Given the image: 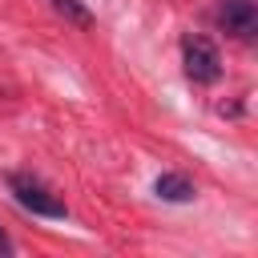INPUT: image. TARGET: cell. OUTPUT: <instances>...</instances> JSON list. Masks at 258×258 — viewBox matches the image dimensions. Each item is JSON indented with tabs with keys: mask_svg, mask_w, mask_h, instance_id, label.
Masks as SVG:
<instances>
[{
	"mask_svg": "<svg viewBox=\"0 0 258 258\" xmlns=\"http://www.w3.org/2000/svg\"><path fill=\"white\" fill-rule=\"evenodd\" d=\"M181 64L194 85H214L222 77V52L210 36H185L181 40Z\"/></svg>",
	"mask_w": 258,
	"mask_h": 258,
	"instance_id": "obj_2",
	"label": "cell"
},
{
	"mask_svg": "<svg viewBox=\"0 0 258 258\" xmlns=\"http://www.w3.org/2000/svg\"><path fill=\"white\" fill-rule=\"evenodd\" d=\"M218 20H222V28H226L230 36L250 40L254 28H258V8H254V0H222Z\"/></svg>",
	"mask_w": 258,
	"mask_h": 258,
	"instance_id": "obj_3",
	"label": "cell"
},
{
	"mask_svg": "<svg viewBox=\"0 0 258 258\" xmlns=\"http://www.w3.org/2000/svg\"><path fill=\"white\" fill-rule=\"evenodd\" d=\"M8 189H12V198H16L24 210H32L36 218H69V206H64L40 177H32V173H8Z\"/></svg>",
	"mask_w": 258,
	"mask_h": 258,
	"instance_id": "obj_1",
	"label": "cell"
},
{
	"mask_svg": "<svg viewBox=\"0 0 258 258\" xmlns=\"http://www.w3.org/2000/svg\"><path fill=\"white\" fill-rule=\"evenodd\" d=\"M0 254H12V242H8V234H0Z\"/></svg>",
	"mask_w": 258,
	"mask_h": 258,
	"instance_id": "obj_6",
	"label": "cell"
},
{
	"mask_svg": "<svg viewBox=\"0 0 258 258\" xmlns=\"http://www.w3.org/2000/svg\"><path fill=\"white\" fill-rule=\"evenodd\" d=\"M153 189H157V198H165V202H189V198H194V181H189L185 173H161V177L153 181Z\"/></svg>",
	"mask_w": 258,
	"mask_h": 258,
	"instance_id": "obj_4",
	"label": "cell"
},
{
	"mask_svg": "<svg viewBox=\"0 0 258 258\" xmlns=\"http://www.w3.org/2000/svg\"><path fill=\"white\" fill-rule=\"evenodd\" d=\"M60 16H69V20H77V24H89V12H85V4L81 0H48Z\"/></svg>",
	"mask_w": 258,
	"mask_h": 258,
	"instance_id": "obj_5",
	"label": "cell"
}]
</instances>
